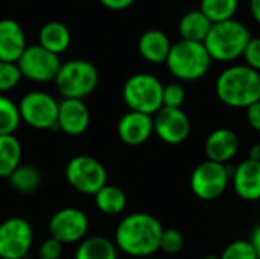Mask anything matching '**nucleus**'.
Returning a JSON list of instances; mask_svg holds the SVG:
<instances>
[{
	"label": "nucleus",
	"mask_w": 260,
	"mask_h": 259,
	"mask_svg": "<svg viewBox=\"0 0 260 259\" xmlns=\"http://www.w3.org/2000/svg\"><path fill=\"white\" fill-rule=\"evenodd\" d=\"M161 223L151 214L134 212L122 218L116 227L114 244L128 256L146 258L160 250Z\"/></svg>",
	"instance_id": "obj_1"
},
{
	"label": "nucleus",
	"mask_w": 260,
	"mask_h": 259,
	"mask_svg": "<svg viewBox=\"0 0 260 259\" xmlns=\"http://www.w3.org/2000/svg\"><path fill=\"white\" fill-rule=\"evenodd\" d=\"M215 92L224 105L247 110L260 101V73L247 64L230 66L216 78Z\"/></svg>",
	"instance_id": "obj_2"
},
{
	"label": "nucleus",
	"mask_w": 260,
	"mask_h": 259,
	"mask_svg": "<svg viewBox=\"0 0 260 259\" xmlns=\"http://www.w3.org/2000/svg\"><path fill=\"white\" fill-rule=\"evenodd\" d=\"M250 40V29L242 21L232 18L215 23L204 40V46L213 61L232 63L244 55Z\"/></svg>",
	"instance_id": "obj_3"
},
{
	"label": "nucleus",
	"mask_w": 260,
	"mask_h": 259,
	"mask_svg": "<svg viewBox=\"0 0 260 259\" xmlns=\"http://www.w3.org/2000/svg\"><path fill=\"white\" fill-rule=\"evenodd\" d=\"M212 61L204 43L180 40L171 46L165 64L178 81L193 82L209 73Z\"/></svg>",
	"instance_id": "obj_4"
},
{
	"label": "nucleus",
	"mask_w": 260,
	"mask_h": 259,
	"mask_svg": "<svg viewBox=\"0 0 260 259\" xmlns=\"http://www.w3.org/2000/svg\"><path fill=\"white\" fill-rule=\"evenodd\" d=\"M55 85L62 99H82L91 95L99 84V72L90 61L70 60L61 64Z\"/></svg>",
	"instance_id": "obj_5"
},
{
	"label": "nucleus",
	"mask_w": 260,
	"mask_h": 259,
	"mask_svg": "<svg viewBox=\"0 0 260 259\" xmlns=\"http://www.w3.org/2000/svg\"><path fill=\"white\" fill-rule=\"evenodd\" d=\"M163 87L157 76L136 73L125 81L122 96L131 111L154 116L163 107Z\"/></svg>",
	"instance_id": "obj_6"
},
{
	"label": "nucleus",
	"mask_w": 260,
	"mask_h": 259,
	"mask_svg": "<svg viewBox=\"0 0 260 259\" xmlns=\"http://www.w3.org/2000/svg\"><path fill=\"white\" fill-rule=\"evenodd\" d=\"M235 166L206 160L200 163L190 176V189L197 198L213 202L222 197L230 185Z\"/></svg>",
	"instance_id": "obj_7"
},
{
	"label": "nucleus",
	"mask_w": 260,
	"mask_h": 259,
	"mask_svg": "<svg viewBox=\"0 0 260 259\" xmlns=\"http://www.w3.org/2000/svg\"><path fill=\"white\" fill-rule=\"evenodd\" d=\"M105 166L91 156H75L66 165V180L78 192L94 195L107 182Z\"/></svg>",
	"instance_id": "obj_8"
},
{
	"label": "nucleus",
	"mask_w": 260,
	"mask_h": 259,
	"mask_svg": "<svg viewBox=\"0 0 260 259\" xmlns=\"http://www.w3.org/2000/svg\"><path fill=\"white\" fill-rule=\"evenodd\" d=\"M18 113L21 122L34 130H50L56 127L59 102L49 93L32 90L20 99Z\"/></svg>",
	"instance_id": "obj_9"
},
{
	"label": "nucleus",
	"mask_w": 260,
	"mask_h": 259,
	"mask_svg": "<svg viewBox=\"0 0 260 259\" xmlns=\"http://www.w3.org/2000/svg\"><path fill=\"white\" fill-rule=\"evenodd\" d=\"M34 244V231L27 220L11 217L0 223V259H24Z\"/></svg>",
	"instance_id": "obj_10"
},
{
	"label": "nucleus",
	"mask_w": 260,
	"mask_h": 259,
	"mask_svg": "<svg viewBox=\"0 0 260 259\" xmlns=\"http://www.w3.org/2000/svg\"><path fill=\"white\" fill-rule=\"evenodd\" d=\"M17 64L23 78L34 82H49L55 81L62 63L58 55L46 50L40 44H35L26 47Z\"/></svg>",
	"instance_id": "obj_11"
},
{
	"label": "nucleus",
	"mask_w": 260,
	"mask_h": 259,
	"mask_svg": "<svg viewBox=\"0 0 260 259\" xmlns=\"http://www.w3.org/2000/svg\"><path fill=\"white\" fill-rule=\"evenodd\" d=\"M90 227L88 217L78 208H64L56 211L49 221V234L61 244L81 243L87 238Z\"/></svg>",
	"instance_id": "obj_12"
},
{
	"label": "nucleus",
	"mask_w": 260,
	"mask_h": 259,
	"mask_svg": "<svg viewBox=\"0 0 260 259\" xmlns=\"http://www.w3.org/2000/svg\"><path fill=\"white\" fill-rule=\"evenodd\" d=\"M154 134L168 145H180L186 142L192 131V124L183 108L161 107L154 116Z\"/></svg>",
	"instance_id": "obj_13"
},
{
	"label": "nucleus",
	"mask_w": 260,
	"mask_h": 259,
	"mask_svg": "<svg viewBox=\"0 0 260 259\" xmlns=\"http://www.w3.org/2000/svg\"><path fill=\"white\" fill-rule=\"evenodd\" d=\"M90 110L82 99H62L58 105L56 128L69 136H81L90 127Z\"/></svg>",
	"instance_id": "obj_14"
},
{
	"label": "nucleus",
	"mask_w": 260,
	"mask_h": 259,
	"mask_svg": "<svg viewBox=\"0 0 260 259\" xmlns=\"http://www.w3.org/2000/svg\"><path fill=\"white\" fill-rule=\"evenodd\" d=\"M230 183L244 202H259L260 200V163L245 159L235 166Z\"/></svg>",
	"instance_id": "obj_15"
},
{
	"label": "nucleus",
	"mask_w": 260,
	"mask_h": 259,
	"mask_svg": "<svg viewBox=\"0 0 260 259\" xmlns=\"http://www.w3.org/2000/svg\"><path fill=\"white\" fill-rule=\"evenodd\" d=\"M154 134L152 116L143 114L139 111L125 113L117 122V136L119 139L131 147H137L149 140Z\"/></svg>",
	"instance_id": "obj_16"
},
{
	"label": "nucleus",
	"mask_w": 260,
	"mask_h": 259,
	"mask_svg": "<svg viewBox=\"0 0 260 259\" xmlns=\"http://www.w3.org/2000/svg\"><path fill=\"white\" fill-rule=\"evenodd\" d=\"M207 160L227 165L239 151V137L230 128H216L206 139Z\"/></svg>",
	"instance_id": "obj_17"
},
{
	"label": "nucleus",
	"mask_w": 260,
	"mask_h": 259,
	"mask_svg": "<svg viewBox=\"0 0 260 259\" xmlns=\"http://www.w3.org/2000/svg\"><path fill=\"white\" fill-rule=\"evenodd\" d=\"M26 35L14 18L0 20V61L17 63L26 50Z\"/></svg>",
	"instance_id": "obj_18"
},
{
	"label": "nucleus",
	"mask_w": 260,
	"mask_h": 259,
	"mask_svg": "<svg viewBox=\"0 0 260 259\" xmlns=\"http://www.w3.org/2000/svg\"><path fill=\"white\" fill-rule=\"evenodd\" d=\"M169 37L160 29H149L139 40V52L143 60L152 64H165L171 50Z\"/></svg>",
	"instance_id": "obj_19"
},
{
	"label": "nucleus",
	"mask_w": 260,
	"mask_h": 259,
	"mask_svg": "<svg viewBox=\"0 0 260 259\" xmlns=\"http://www.w3.org/2000/svg\"><path fill=\"white\" fill-rule=\"evenodd\" d=\"M38 40H40L41 47H44L46 50L59 56L61 53H64L69 49V46L72 43V34L64 23L53 20V21H47L41 26Z\"/></svg>",
	"instance_id": "obj_20"
},
{
	"label": "nucleus",
	"mask_w": 260,
	"mask_h": 259,
	"mask_svg": "<svg viewBox=\"0 0 260 259\" xmlns=\"http://www.w3.org/2000/svg\"><path fill=\"white\" fill-rule=\"evenodd\" d=\"M212 26L213 23L200 9H197V11H189L181 17L178 23V31L181 35V40L204 43Z\"/></svg>",
	"instance_id": "obj_21"
},
{
	"label": "nucleus",
	"mask_w": 260,
	"mask_h": 259,
	"mask_svg": "<svg viewBox=\"0 0 260 259\" xmlns=\"http://www.w3.org/2000/svg\"><path fill=\"white\" fill-rule=\"evenodd\" d=\"M75 259H117V247L105 237H87L79 243Z\"/></svg>",
	"instance_id": "obj_22"
},
{
	"label": "nucleus",
	"mask_w": 260,
	"mask_h": 259,
	"mask_svg": "<svg viewBox=\"0 0 260 259\" xmlns=\"http://www.w3.org/2000/svg\"><path fill=\"white\" fill-rule=\"evenodd\" d=\"M96 208L105 215H119L125 211L128 198L122 188L116 185H105L94 195Z\"/></svg>",
	"instance_id": "obj_23"
},
{
	"label": "nucleus",
	"mask_w": 260,
	"mask_h": 259,
	"mask_svg": "<svg viewBox=\"0 0 260 259\" xmlns=\"http://www.w3.org/2000/svg\"><path fill=\"white\" fill-rule=\"evenodd\" d=\"M21 143L14 134L0 136V179H8L21 165Z\"/></svg>",
	"instance_id": "obj_24"
},
{
	"label": "nucleus",
	"mask_w": 260,
	"mask_h": 259,
	"mask_svg": "<svg viewBox=\"0 0 260 259\" xmlns=\"http://www.w3.org/2000/svg\"><path fill=\"white\" fill-rule=\"evenodd\" d=\"M8 182L14 191L20 194H32L41 186L43 177L38 168L32 165H20L8 177Z\"/></svg>",
	"instance_id": "obj_25"
},
{
	"label": "nucleus",
	"mask_w": 260,
	"mask_h": 259,
	"mask_svg": "<svg viewBox=\"0 0 260 259\" xmlns=\"http://www.w3.org/2000/svg\"><path fill=\"white\" fill-rule=\"evenodd\" d=\"M239 0H201L200 11L215 24L235 18Z\"/></svg>",
	"instance_id": "obj_26"
},
{
	"label": "nucleus",
	"mask_w": 260,
	"mask_h": 259,
	"mask_svg": "<svg viewBox=\"0 0 260 259\" xmlns=\"http://www.w3.org/2000/svg\"><path fill=\"white\" fill-rule=\"evenodd\" d=\"M20 122L21 119L18 113V105L12 99L0 93V136L14 134Z\"/></svg>",
	"instance_id": "obj_27"
},
{
	"label": "nucleus",
	"mask_w": 260,
	"mask_h": 259,
	"mask_svg": "<svg viewBox=\"0 0 260 259\" xmlns=\"http://www.w3.org/2000/svg\"><path fill=\"white\" fill-rule=\"evenodd\" d=\"M23 75L17 63L0 61V93H6L18 85Z\"/></svg>",
	"instance_id": "obj_28"
},
{
	"label": "nucleus",
	"mask_w": 260,
	"mask_h": 259,
	"mask_svg": "<svg viewBox=\"0 0 260 259\" xmlns=\"http://www.w3.org/2000/svg\"><path fill=\"white\" fill-rule=\"evenodd\" d=\"M219 259H257V255L248 240H236L222 250Z\"/></svg>",
	"instance_id": "obj_29"
},
{
	"label": "nucleus",
	"mask_w": 260,
	"mask_h": 259,
	"mask_svg": "<svg viewBox=\"0 0 260 259\" xmlns=\"http://www.w3.org/2000/svg\"><path fill=\"white\" fill-rule=\"evenodd\" d=\"M184 247V237L177 229H163L160 238V250L168 255H175Z\"/></svg>",
	"instance_id": "obj_30"
},
{
	"label": "nucleus",
	"mask_w": 260,
	"mask_h": 259,
	"mask_svg": "<svg viewBox=\"0 0 260 259\" xmlns=\"http://www.w3.org/2000/svg\"><path fill=\"white\" fill-rule=\"evenodd\" d=\"M186 101V90L180 82H169L163 87V107L181 108Z\"/></svg>",
	"instance_id": "obj_31"
},
{
	"label": "nucleus",
	"mask_w": 260,
	"mask_h": 259,
	"mask_svg": "<svg viewBox=\"0 0 260 259\" xmlns=\"http://www.w3.org/2000/svg\"><path fill=\"white\" fill-rule=\"evenodd\" d=\"M242 56L248 67L260 73V37H251Z\"/></svg>",
	"instance_id": "obj_32"
},
{
	"label": "nucleus",
	"mask_w": 260,
	"mask_h": 259,
	"mask_svg": "<svg viewBox=\"0 0 260 259\" xmlns=\"http://www.w3.org/2000/svg\"><path fill=\"white\" fill-rule=\"evenodd\" d=\"M62 247L64 244H61L58 240L49 237L47 240H44L38 249V256L40 259H59L62 256Z\"/></svg>",
	"instance_id": "obj_33"
},
{
	"label": "nucleus",
	"mask_w": 260,
	"mask_h": 259,
	"mask_svg": "<svg viewBox=\"0 0 260 259\" xmlns=\"http://www.w3.org/2000/svg\"><path fill=\"white\" fill-rule=\"evenodd\" d=\"M245 114H247V122L250 124V127L260 133V101L251 104L245 110Z\"/></svg>",
	"instance_id": "obj_34"
},
{
	"label": "nucleus",
	"mask_w": 260,
	"mask_h": 259,
	"mask_svg": "<svg viewBox=\"0 0 260 259\" xmlns=\"http://www.w3.org/2000/svg\"><path fill=\"white\" fill-rule=\"evenodd\" d=\"M102 6H105L110 11H123L128 9L136 0H99Z\"/></svg>",
	"instance_id": "obj_35"
},
{
	"label": "nucleus",
	"mask_w": 260,
	"mask_h": 259,
	"mask_svg": "<svg viewBox=\"0 0 260 259\" xmlns=\"http://www.w3.org/2000/svg\"><path fill=\"white\" fill-rule=\"evenodd\" d=\"M248 241L251 243V246H253V249H254V252L257 255V259H260V223L251 231Z\"/></svg>",
	"instance_id": "obj_36"
},
{
	"label": "nucleus",
	"mask_w": 260,
	"mask_h": 259,
	"mask_svg": "<svg viewBox=\"0 0 260 259\" xmlns=\"http://www.w3.org/2000/svg\"><path fill=\"white\" fill-rule=\"evenodd\" d=\"M250 12L256 23L260 24V0H250Z\"/></svg>",
	"instance_id": "obj_37"
},
{
	"label": "nucleus",
	"mask_w": 260,
	"mask_h": 259,
	"mask_svg": "<svg viewBox=\"0 0 260 259\" xmlns=\"http://www.w3.org/2000/svg\"><path fill=\"white\" fill-rule=\"evenodd\" d=\"M248 159L250 160H254V162H259L260 163V142L254 143L250 151H248Z\"/></svg>",
	"instance_id": "obj_38"
},
{
	"label": "nucleus",
	"mask_w": 260,
	"mask_h": 259,
	"mask_svg": "<svg viewBox=\"0 0 260 259\" xmlns=\"http://www.w3.org/2000/svg\"><path fill=\"white\" fill-rule=\"evenodd\" d=\"M204 259H219V256L218 255H207Z\"/></svg>",
	"instance_id": "obj_39"
}]
</instances>
